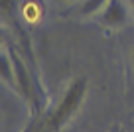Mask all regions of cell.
Segmentation results:
<instances>
[{"instance_id": "obj_8", "label": "cell", "mask_w": 134, "mask_h": 132, "mask_svg": "<svg viewBox=\"0 0 134 132\" xmlns=\"http://www.w3.org/2000/svg\"><path fill=\"white\" fill-rule=\"evenodd\" d=\"M4 43H6V36H4V32L0 30V46H4Z\"/></svg>"}, {"instance_id": "obj_12", "label": "cell", "mask_w": 134, "mask_h": 132, "mask_svg": "<svg viewBox=\"0 0 134 132\" xmlns=\"http://www.w3.org/2000/svg\"><path fill=\"white\" fill-rule=\"evenodd\" d=\"M114 132H120V130H114Z\"/></svg>"}, {"instance_id": "obj_4", "label": "cell", "mask_w": 134, "mask_h": 132, "mask_svg": "<svg viewBox=\"0 0 134 132\" xmlns=\"http://www.w3.org/2000/svg\"><path fill=\"white\" fill-rule=\"evenodd\" d=\"M20 10H22V18L28 24H38L43 16L42 2H38V0H26L24 4L20 6Z\"/></svg>"}, {"instance_id": "obj_3", "label": "cell", "mask_w": 134, "mask_h": 132, "mask_svg": "<svg viewBox=\"0 0 134 132\" xmlns=\"http://www.w3.org/2000/svg\"><path fill=\"white\" fill-rule=\"evenodd\" d=\"M130 20V6L126 0H109V4L97 14V22L105 28L120 30Z\"/></svg>"}, {"instance_id": "obj_7", "label": "cell", "mask_w": 134, "mask_h": 132, "mask_svg": "<svg viewBox=\"0 0 134 132\" xmlns=\"http://www.w3.org/2000/svg\"><path fill=\"white\" fill-rule=\"evenodd\" d=\"M18 0H0V14L4 18H10L12 24H16V12H18Z\"/></svg>"}, {"instance_id": "obj_9", "label": "cell", "mask_w": 134, "mask_h": 132, "mask_svg": "<svg viewBox=\"0 0 134 132\" xmlns=\"http://www.w3.org/2000/svg\"><path fill=\"white\" fill-rule=\"evenodd\" d=\"M128 2V6H130V10H132V14H134V0H126Z\"/></svg>"}, {"instance_id": "obj_2", "label": "cell", "mask_w": 134, "mask_h": 132, "mask_svg": "<svg viewBox=\"0 0 134 132\" xmlns=\"http://www.w3.org/2000/svg\"><path fill=\"white\" fill-rule=\"evenodd\" d=\"M10 55H12V63H14V79H16V89L24 101L28 103L30 111L34 114L40 112V97H38V85L34 81L32 73H30V67L26 63V59L22 57V53L16 47H10Z\"/></svg>"}, {"instance_id": "obj_1", "label": "cell", "mask_w": 134, "mask_h": 132, "mask_svg": "<svg viewBox=\"0 0 134 132\" xmlns=\"http://www.w3.org/2000/svg\"><path fill=\"white\" fill-rule=\"evenodd\" d=\"M85 97H87V81L83 77L71 79L67 83V87L63 89L57 104L51 108L49 114L43 120V124H42L43 132H59L81 108Z\"/></svg>"}, {"instance_id": "obj_5", "label": "cell", "mask_w": 134, "mask_h": 132, "mask_svg": "<svg viewBox=\"0 0 134 132\" xmlns=\"http://www.w3.org/2000/svg\"><path fill=\"white\" fill-rule=\"evenodd\" d=\"M0 79L4 83H8L10 87H16V79H14V63L12 55L8 51H0Z\"/></svg>"}, {"instance_id": "obj_6", "label": "cell", "mask_w": 134, "mask_h": 132, "mask_svg": "<svg viewBox=\"0 0 134 132\" xmlns=\"http://www.w3.org/2000/svg\"><path fill=\"white\" fill-rule=\"evenodd\" d=\"M107 4H109V0H83V4L79 6V14L81 16H97Z\"/></svg>"}, {"instance_id": "obj_10", "label": "cell", "mask_w": 134, "mask_h": 132, "mask_svg": "<svg viewBox=\"0 0 134 132\" xmlns=\"http://www.w3.org/2000/svg\"><path fill=\"white\" fill-rule=\"evenodd\" d=\"M130 59H132V65H134V47H132V51H130Z\"/></svg>"}, {"instance_id": "obj_11", "label": "cell", "mask_w": 134, "mask_h": 132, "mask_svg": "<svg viewBox=\"0 0 134 132\" xmlns=\"http://www.w3.org/2000/svg\"><path fill=\"white\" fill-rule=\"evenodd\" d=\"M63 2H73V0H63Z\"/></svg>"}]
</instances>
